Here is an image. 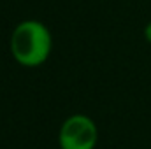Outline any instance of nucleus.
I'll return each instance as SVG.
<instances>
[{"label":"nucleus","mask_w":151,"mask_h":149,"mask_svg":"<svg viewBox=\"0 0 151 149\" xmlns=\"http://www.w3.org/2000/svg\"><path fill=\"white\" fill-rule=\"evenodd\" d=\"M53 49L49 28L35 19L21 21L11 35V54L23 67H39L47 62Z\"/></svg>","instance_id":"f257e3e1"},{"label":"nucleus","mask_w":151,"mask_h":149,"mask_svg":"<svg viewBox=\"0 0 151 149\" xmlns=\"http://www.w3.org/2000/svg\"><path fill=\"white\" fill-rule=\"evenodd\" d=\"M144 37H146V40L151 44V21L146 25V28H144Z\"/></svg>","instance_id":"7ed1b4c3"},{"label":"nucleus","mask_w":151,"mask_h":149,"mask_svg":"<svg viewBox=\"0 0 151 149\" xmlns=\"http://www.w3.org/2000/svg\"><path fill=\"white\" fill-rule=\"evenodd\" d=\"M99 140V130L93 119L84 114L69 116L60 128V149H95Z\"/></svg>","instance_id":"f03ea898"}]
</instances>
